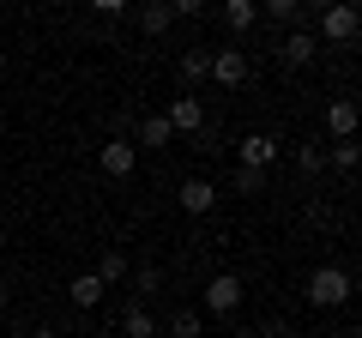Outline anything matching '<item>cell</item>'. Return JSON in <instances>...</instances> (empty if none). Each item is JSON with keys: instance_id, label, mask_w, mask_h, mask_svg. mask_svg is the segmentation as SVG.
<instances>
[{"instance_id": "6da1fadb", "label": "cell", "mask_w": 362, "mask_h": 338, "mask_svg": "<svg viewBox=\"0 0 362 338\" xmlns=\"http://www.w3.org/2000/svg\"><path fill=\"white\" fill-rule=\"evenodd\" d=\"M302 296H308L314 308H344V302L356 296V278H350L344 266H314L308 284H302Z\"/></svg>"}, {"instance_id": "7a4b0ae2", "label": "cell", "mask_w": 362, "mask_h": 338, "mask_svg": "<svg viewBox=\"0 0 362 338\" xmlns=\"http://www.w3.org/2000/svg\"><path fill=\"white\" fill-rule=\"evenodd\" d=\"M97 169H103L109 182H127L133 169H139V145H133L127 133H109V139L97 145Z\"/></svg>"}, {"instance_id": "3957f363", "label": "cell", "mask_w": 362, "mask_h": 338, "mask_svg": "<svg viewBox=\"0 0 362 338\" xmlns=\"http://www.w3.org/2000/svg\"><path fill=\"white\" fill-rule=\"evenodd\" d=\"M314 18H320V30H314L320 42H356V37H362V13H356V6H344V0L320 6Z\"/></svg>"}, {"instance_id": "277c9868", "label": "cell", "mask_w": 362, "mask_h": 338, "mask_svg": "<svg viewBox=\"0 0 362 338\" xmlns=\"http://www.w3.org/2000/svg\"><path fill=\"white\" fill-rule=\"evenodd\" d=\"M278 151H284V145L272 139V133H242V145H235L242 163H235V169H259V175H266V169L278 163Z\"/></svg>"}, {"instance_id": "5b68a950", "label": "cell", "mask_w": 362, "mask_h": 338, "mask_svg": "<svg viewBox=\"0 0 362 338\" xmlns=\"http://www.w3.org/2000/svg\"><path fill=\"white\" fill-rule=\"evenodd\" d=\"M242 308V278L235 272H211L206 278V314H235Z\"/></svg>"}, {"instance_id": "8992f818", "label": "cell", "mask_w": 362, "mask_h": 338, "mask_svg": "<svg viewBox=\"0 0 362 338\" xmlns=\"http://www.w3.org/2000/svg\"><path fill=\"white\" fill-rule=\"evenodd\" d=\"M356 127H362V103L356 97H332L326 103V133L332 139H356Z\"/></svg>"}, {"instance_id": "52a82bcc", "label": "cell", "mask_w": 362, "mask_h": 338, "mask_svg": "<svg viewBox=\"0 0 362 338\" xmlns=\"http://www.w3.org/2000/svg\"><path fill=\"white\" fill-rule=\"evenodd\" d=\"M211 78L218 85H247V49H211Z\"/></svg>"}, {"instance_id": "ba28073f", "label": "cell", "mask_w": 362, "mask_h": 338, "mask_svg": "<svg viewBox=\"0 0 362 338\" xmlns=\"http://www.w3.org/2000/svg\"><path fill=\"white\" fill-rule=\"evenodd\" d=\"M175 199H181V211H187V218H206V211L218 206V187H211L206 175H194V182H181Z\"/></svg>"}, {"instance_id": "9c48e42d", "label": "cell", "mask_w": 362, "mask_h": 338, "mask_svg": "<svg viewBox=\"0 0 362 338\" xmlns=\"http://www.w3.org/2000/svg\"><path fill=\"white\" fill-rule=\"evenodd\" d=\"M163 115H169V127H175V133H206V109H199V97H187V91H181Z\"/></svg>"}, {"instance_id": "30bf717a", "label": "cell", "mask_w": 362, "mask_h": 338, "mask_svg": "<svg viewBox=\"0 0 362 338\" xmlns=\"http://www.w3.org/2000/svg\"><path fill=\"white\" fill-rule=\"evenodd\" d=\"M278 54H284V66H308L314 54H320V37H314V30L302 25V30H290V37L278 42Z\"/></svg>"}, {"instance_id": "8fae6325", "label": "cell", "mask_w": 362, "mask_h": 338, "mask_svg": "<svg viewBox=\"0 0 362 338\" xmlns=\"http://www.w3.org/2000/svg\"><path fill=\"white\" fill-rule=\"evenodd\" d=\"M97 278H103V290L127 284V278H133V260L121 254V247H103V260H97Z\"/></svg>"}, {"instance_id": "7c38bea8", "label": "cell", "mask_w": 362, "mask_h": 338, "mask_svg": "<svg viewBox=\"0 0 362 338\" xmlns=\"http://www.w3.org/2000/svg\"><path fill=\"white\" fill-rule=\"evenodd\" d=\"M66 296H73V308H97L109 290H103V278H97V272H78L73 284H66Z\"/></svg>"}, {"instance_id": "4fadbf2b", "label": "cell", "mask_w": 362, "mask_h": 338, "mask_svg": "<svg viewBox=\"0 0 362 338\" xmlns=\"http://www.w3.org/2000/svg\"><path fill=\"white\" fill-rule=\"evenodd\" d=\"M133 18H139V30H145V37H163V30L175 25L169 0H151V6H133Z\"/></svg>"}, {"instance_id": "5bb4252c", "label": "cell", "mask_w": 362, "mask_h": 338, "mask_svg": "<svg viewBox=\"0 0 362 338\" xmlns=\"http://www.w3.org/2000/svg\"><path fill=\"white\" fill-rule=\"evenodd\" d=\"M223 25H230V30H254L259 25V6H254V0H223Z\"/></svg>"}, {"instance_id": "9a60e30c", "label": "cell", "mask_w": 362, "mask_h": 338, "mask_svg": "<svg viewBox=\"0 0 362 338\" xmlns=\"http://www.w3.org/2000/svg\"><path fill=\"white\" fill-rule=\"evenodd\" d=\"M169 338H206V314L199 308H175L169 314Z\"/></svg>"}, {"instance_id": "2e32d148", "label": "cell", "mask_w": 362, "mask_h": 338, "mask_svg": "<svg viewBox=\"0 0 362 338\" xmlns=\"http://www.w3.org/2000/svg\"><path fill=\"white\" fill-rule=\"evenodd\" d=\"M121 332H127V338H157V320H151V308H145V302H133V308L121 314Z\"/></svg>"}, {"instance_id": "e0dca14e", "label": "cell", "mask_w": 362, "mask_h": 338, "mask_svg": "<svg viewBox=\"0 0 362 338\" xmlns=\"http://www.w3.org/2000/svg\"><path fill=\"white\" fill-rule=\"evenodd\" d=\"M259 13H266V18H278V25H290V30H302V25H308V6H296V0H266Z\"/></svg>"}, {"instance_id": "ac0fdd59", "label": "cell", "mask_w": 362, "mask_h": 338, "mask_svg": "<svg viewBox=\"0 0 362 338\" xmlns=\"http://www.w3.org/2000/svg\"><path fill=\"white\" fill-rule=\"evenodd\" d=\"M133 133H139L133 145H169V139H175V127H169V115H145V121H139Z\"/></svg>"}, {"instance_id": "d6986e66", "label": "cell", "mask_w": 362, "mask_h": 338, "mask_svg": "<svg viewBox=\"0 0 362 338\" xmlns=\"http://www.w3.org/2000/svg\"><path fill=\"white\" fill-rule=\"evenodd\" d=\"M181 78H187V85H199V78H211V49H206V42L181 54Z\"/></svg>"}, {"instance_id": "ffe728a7", "label": "cell", "mask_w": 362, "mask_h": 338, "mask_svg": "<svg viewBox=\"0 0 362 338\" xmlns=\"http://www.w3.org/2000/svg\"><path fill=\"white\" fill-rule=\"evenodd\" d=\"M326 163H332V169H344V175H350V169L362 163V145H356V139H338L332 151H326Z\"/></svg>"}, {"instance_id": "44dd1931", "label": "cell", "mask_w": 362, "mask_h": 338, "mask_svg": "<svg viewBox=\"0 0 362 338\" xmlns=\"http://www.w3.org/2000/svg\"><path fill=\"white\" fill-rule=\"evenodd\" d=\"M90 13L103 18V25H115V18H133V6L127 0H90Z\"/></svg>"}, {"instance_id": "7402d4cb", "label": "cell", "mask_w": 362, "mask_h": 338, "mask_svg": "<svg viewBox=\"0 0 362 338\" xmlns=\"http://www.w3.org/2000/svg\"><path fill=\"white\" fill-rule=\"evenodd\" d=\"M127 284H133V296H157V284H163V278H157L151 266H133V278H127Z\"/></svg>"}, {"instance_id": "603a6c76", "label": "cell", "mask_w": 362, "mask_h": 338, "mask_svg": "<svg viewBox=\"0 0 362 338\" xmlns=\"http://www.w3.org/2000/svg\"><path fill=\"white\" fill-rule=\"evenodd\" d=\"M296 169H302V175H320V169H326V151H320V145H302V151H296Z\"/></svg>"}, {"instance_id": "cb8c5ba5", "label": "cell", "mask_w": 362, "mask_h": 338, "mask_svg": "<svg viewBox=\"0 0 362 338\" xmlns=\"http://www.w3.org/2000/svg\"><path fill=\"white\" fill-rule=\"evenodd\" d=\"M235 194H266V175L259 169H235Z\"/></svg>"}, {"instance_id": "d4e9b609", "label": "cell", "mask_w": 362, "mask_h": 338, "mask_svg": "<svg viewBox=\"0 0 362 338\" xmlns=\"http://www.w3.org/2000/svg\"><path fill=\"white\" fill-rule=\"evenodd\" d=\"M30 338H61V332H54V326H37V332H30Z\"/></svg>"}, {"instance_id": "484cf974", "label": "cell", "mask_w": 362, "mask_h": 338, "mask_svg": "<svg viewBox=\"0 0 362 338\" xmlns=\"http://www.w3.org/2000/svg\"><path fill=\"white\" fill-rule=\"evenodd\" d=\"M344 338H362V320H356V332H344Z\"/></svg>"}, {"instance_id": "4316f807", "label": "cell", "mask_w": 362, "mask_h": 338, "mask_svg": "<svg viewBox=\"0 0 362 338\" xmlns=\"http://www.w3.org/2000/svg\"><path fill=\"white\" fill-rule=\"evenodd\" d=\"M0 247H6V223H0Z\"/></svg>"}, {"instance_id": "83f0119b", "label": "cell", "mask_w": 362, "mask_h": 338, "mask_svg": "<svg viewBox=\"0 0 362 338\" xmlns=\"http://www.w3.org/2000/svg\"><path fill=\"white\" fill-rule=\"evenodd\" d=\"M0 73H6V49H0Z\"/></svg>"}, {"instance_id": "f1b7e54d", "label": "cell", "mask_w": 362, "mask_h": 338, "mask_svg": "<svg viewBox=\"0 0 362 338\" xmlns=\"http://www.w3.org/2000/svg\"><path fill=\"white\" fill-rule=\"evenodd\" d=\"M206 338H230V332H206Z\"/></svg>"}, {"instance_id": "f546056e", "label": "cell", "mask_w": 362, "mask_h": 338, "mask_svg": "<svg viewBox=\"0 0 362 338\" xmlns=\"http://www.w3.org/2000/svg\"><path fill=\"white\" fill-rule=\"evenodd\" d=\"M157 338H169V332H157Z\"/></svg>"}]
</instances>
